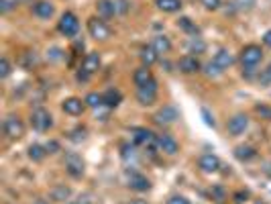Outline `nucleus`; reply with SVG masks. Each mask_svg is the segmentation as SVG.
<instances>
[{
  "label": "nucleus",
  "instance_id": "28",
  "mask_svg": "<svg viewBox=\"0 0 271 204\" xmlns=\"http://www.w3.org/2000/svg\"><path fill=\"white\" fill-rule=\"evenodd\" d=\"M177 27L182 29V31H186V33H192V35H196V33H198L196 25H194L188 17H182V19H179V21H177Z\"/></svg>",
  "mask_w": 271,
  "mask_h": 204
},
{
  "label": "nucleus",
  "instance_id": "49",
  "mask_svg": "<svg viewBox=\"0 0 271 204\" xmlns=\"http://www.w3.org/2000/svg\"><path fill=\"white\" fill-rule=\"evenodd\" d=\"M68 204H76V202H68Z\"/></svg>",
  "mask_w": 271,
  "mask_h": 204
},
{
  "label": "nucleus",
  "instance_id": "37",
  "mask_svg": "<svg viewBox=\"0 0 271 204\" xmlns=\"http://www.w3.org/2000/svg\"><path fill=\"white\" fill-rule=\"evenodd\" d=\"M129 11V0H116V13L125 15Z\"/></svg>",
  "mask_w": 271,
  "mask_h": 204
},
{
  "label": "nucleus",
  "instance_id": "39",
  "mask_svg": "<svg viewBox=\"0 0 271 204\" xmlns=\"http://www.w3.org/2000/svg\"><path fill=\"white\" fill-rule=\"evenodd\" d=\"M45 149H47V153H57L59 151V143L57 141H49V143H45Z\"/></svg>",
  "mask_w": 271,
  "mask_h": 204
},
{
  "label": "nucleus",
  "instance_id": "27",
  "mask_svg": "<svg viewBox=\"0 0 271 204\" xmlns=\"http://www.w3.org/2000/svg\"><path fill=\"white\" fill-rule=\"evenodd\" d=\"M84 102H86V106H90V108H98V106L104 104L102 94H96V92H90V94L84 98Z\"/></svg>",
  "mask_w": 271,
  "mask_h": 204
},
{
  "label": "nucleus",
  "instance_id": "36",
  "mask_svg": "<svg viewBox=\"0 0 271 204\" xmlns=\"http://www.w3.org/2000/svg\"><path fill=\"white\" fill-rule=\"evenodd\" d=\"M206 70H208L206 74H208L210 78H216V76H220V74H222V70H220V68H218L214 62H212V64H208V68H206Z\"/></svg>",
  "mask_w": 271,
  "mask_h": 204
},
{
  "label": "nucleus",
  "instance_id": "32",
  "mask_svg": "<svg viewBox=\"0 0 271 204\" xmlns=\"http://www.w3.org/2000/svg\"><path fill=\"white\" fill-rule=\"evenodd\" d=\"M19 0H0V13L3 15H9L13 9H17Z\"/></svg>",
  "mask_w": 271,
  "mask_h": 204
},
{
  "label": "nucleus",
  "instance_id": "1",
  "mask_svg": "<svg viewBox=\"0 0 271 204\" xmlns=\"http://www.w3.org/2000/svg\"><path fill=\"white\" fill-rule=\"evenodd\" d=\"M57 29H59V33L66 35V37H76L78 31H80V21L74 13H64L62 19H59Z\"/></svg>",
  "mask_w": 271,
  "mask_h": 204
},
{
  "label": "nucleus",
  "instance_id": "16",
  "mask_svg": "<svg viewBox=\"0 0 271 204\" xmlns=\"http://www.w3.org/2000/svg\"><path fill=\"white\" fill-rule=\"evenodd\" d=\"M66 167H68V171L72 173L74 178H80L82 173H84V161H82V157H78L76 153L68 155V159H66Z\"/></svg>",
  "mask_w": 271,
  "mask_h": 204
},
{
  "label": "nucleus",
  "instance_id": "22",
  "mask_svg": "<svg viewBox=\"0 0 271 204\" xmlns=\"http://www.w3.org/2000/svg\"><path fill=\"white\" fill-rule=\"evenodd\" d=\"M255 155H257V151L251 147V145H240V147L234 149V157H236L238 161H249V159H253Z\"/></svg>",
  "mask_w": 271,
  "mask_h": 204
},
{
  "label": "nucleus",
  "instance_id": "2",
  "mask_svg": "<svg viewBox=\"0 0 271 204\" xmlns=\"http://www.w3.org/2000/svg\"><path fill=\"white\" fill-rule=\"evenodd\" d=\"M261 60H263V49L259 45H247L240 51V64L249 70H253Z\"/></svg>",
  "mask_w": 271,
  "mask_h": 204
},
{
  "label": "nucleus",
  "instance_id": "23",
  "mask_svg": "<svg viewBox=\"0 0 271 204\" xmlns=\"http://www.w3.org/2000/svg\"><path fill=\"white\" fill-rule=\"evenodd\" d=\"M155 5L163 13H177L182 9V0H155Z\"/></svg>",
  "mask_w": 271,
  "mask_h": 204
},
{
  "label": "nucleus",
  "instance_id": "41",
  "mask_svg": "<svg viewBox=\"0 0 271 204\" xmlns=\"http://www.w3.org/2000/svg\"><path fill=\"white\" fill-rule=\"evenodd\" d=\"M80 82H88V78H90V72H86V70H82V72H78V76H76Z\"/></svg>",
  "mask_w": 271,
  "mask_h": 204
},
{
  "label": "nucleus",
  "instance_id": "47",
  "mask_svg": "<svg viewBox=\"0 0 271 204\" xmlns=\"http://www.w3.org/2000/svg\"><path fill=\"white\" fill-rule=\"evenodd\" d=\"M129 204H147V202H145V200H131Z\"/></svg>",
  "mask_w": 271,
  "mask_h": 204
},
{
  "label": "nucleus",
  "instance_id": "50",
  "mask_svg": "<svg viewBox=\"0 0 271 204\" xmlns=\"http://www.w3.org/2000/svg\"><path fill=\"white\" fill-rule=\"evenodd\" d=\"M84 204H88V202H84Z\"/></svg>",
  "mask_w": 271,
  "mask_h": 204
},
{
  "label": "nucleus",
  "instance_id": "14",
  "mask_svg": "<svg viewBox=\"0 0 271 204\" xmlns=\"http://www.w3.org/2000/svg\"><path fill=\"white\" fill-rule=\"evenodd\" d=\"M53 13H55V9L49 0H37V3L33 5V15L37 19H51Z\"/></svg>",
  "mask_w": 271,
  "mask_h": 204
},
{
  "label": "nucleus",
  "instance_id": "9",
  "mask_svg": "<svg viewBox=\"0 0 271 204\" xmlns=\"http://www.w3.org/2000/svg\"><path fill=\"white\" fill-rule=\"evenodd\" d=\"M62 108H64V112H66V114H70V116H80V114L86 110V102H84L82 98L72 96V98L64 100Z\"/></svg>",
  "mask_w": 271,
  "mask_h": 204
},
{
  "label": "nucleus",
  "instance_id": "38",
  "mask_svg": "<svg viewBox=\"0 0 271 204\" xmlns=\"http://www.w3.org/2000/svg\"><path fill=\"white\" fill-rule=\"evenodd\" d=\"M167 204H190V200L186 196H171L167 200Z\"/></svg>",
  "mask_w": 271,
  "mask_h": 204
},
{
  "label": "nucleus",
  "instance_id": "26",
  "mask_svg": "<svg viewBox=\"0 0 271 204\" xmlns=\"http://www.w3.org/2000/svg\"><path fill=\"white\" fill-rule=\"evenodd\" d=\"M47 155V149H45V145H31V147H29V157H31L33 161H41L43 157Z\"/></svg>",
  "mask_w": 271,
  "mask_h": 204
},
{
  "label": "nucleus",
  "instance_id": "48",
  "mask_svg": "<svg viewBox=\"0 0 271 204\" xmlns=\"http://www.w3.org/2000/svg\"><path fill=\"white\" fill-rule=\"evenodd\" d=\"M35 204H49V202H45V200H37Z\"/></svg>",
  "mask_w": 271,
  "mask_h": 204
},
{
  "label": "nucleus",
  "instance_id": "13",
  "mask_svg": "<svg viewBox=\"0 0 271 204\" xmlns=\"http://www.w3.org/2000/svg\"><path fill=\"white\" fill-rule=\"evenodd\" d=\"M133 141L137 145H153V143H157V137L149 129L139 127V129H133Z\"/></svg>",
  "mask_w": 271,
  "mask_h": 204
},
{
  "label": "nucleus",
  "instance_id": "8",
  "mask_svg": "<svg viewBox=\"0 0 271 204\" xmlns=\"http://www.w3.org/2000/svg\"><path fill=\"white\" fill-rule=\"evenodd\" d=\"M177 68H179V72H184V74H196V72H200L202 66H200L196 55H184V57H179Z\"/></svg>",
  "mask_w": 271,
  "mask_h": 204
},
{
  "label": "nucleus",
  "instance_id": "29",
  "mask_svg": "<svg viewBox=\"0 0 271 204\" xmlns=\"http://www.w3.org/2000/svg\"><path fill=\"white\" fill-rule=\"evenodd\" d=\"M70 188H66V186H55L53 190H51V198L53 200H68L70 198Z\"/></svg>",
  "mask_w": 271,
  "mask_h": 204
},
{
  "label": "nucleus",
  "instance_id": "40",
  "mask_svg": "<svg viewBox=\"0 0 271 204\" xmlns=\"http://www.w3.org/2000/svg\"><path fill=\"white\" fill-rule=\"evenodd\" d=\"M202 116H204V121H206V125H210V127H214V119H212V116H210V112L204 108L202 110Z\"/></svg>",
  "mask_w": 271,
  "mask_h": 204
},
{
  "label": "nucleus",
  "instance_id": "25",
  "mask_svg": "<svg viewBox=\"0 0 271 204\" xmlns=\"http://www.w3.org/2000/svg\"><path fill=\"white\" fill-rule=\"evenodd\" d=\"M157 57H159V53L153 49V47H145L143 51H141V62H143V66H153L155 62H157Z\"/></svg>",
  "mask_w": 271,
  "mask_h": 204
},
{
  "label": "nucleus",
  "instance_id": "7",
  "mask_svg": "<svg viewBox=\"0 0 271 204\" xmlns=\"http://www.w3.org/2000/svg\"><path fill=\"white\" fill-rule=\"evenodd\" d=\"M247 127H249V116L243 114V112H238V114L232 116V119H228V125H226L228 133H230L232 137L243 135V133L247 131Z\"/></svg>",
  "mask_w": 271,
  "mask_h": 204
},
{
  "label": "nucleus",
  "instance_id": "24",
  "mask_svg": "<svg viewBox=\"0 0 271 204\" xmlns=\"http://www.w3.org/2000/svg\"><path fill=\"white\" fill-rule=\"evenodd\" d=\"M157 53H169L171 51V41H169V37H165V35H157L155 39H153V45H151Z\"/></svg>",
  "mask_w": 271,
  "mask_h": 204
},
{
  "label": "nucleus",
  "instance_id": "46",
  "mask_svg": "<svg viewBox=\"0 0 271 204\" xmlns=\"http://www.w3.org/2000/svg\"><path fill=\"white\" fill-rule=\"evenodd\" d=\"M74 49H76V51H82V49H84V43H82V41H78V43L74 45Z\"/></svg>",
  "mask_w": 271,
  "mask_h": 204
},
{
  "label": "nucleus",
  "instance_id": "17",
  "mask_svg": "<svg viewBox=\"0 0 271 204\" xmlns=\"http://www.w3.org/2000/svg\"><path fill=\"white\" fill-rule=\"evenodd\" d=\"M151 80H153V74H151V70H149L147 66L135 70V74H133V82L137 84V88H143V86H147Z\"/></svg>",
  "mask_w": 271,
  "mask_h": 204
},
{
  "label": "nucleus",
  "instance_id": "4",
  "mask_svg": "<svg viewBox=\"0 0 271 204\" xmlns=\"http://www.w3.org/2000/svg\"><path fill=\"white\" fill-rule=\"evenodd\" d=\"M137 100H139L143 106L155 104V100H157V80H155V78L149 82L147 86H143V88H137Z\"/></svg>",
  "mask_w": 271,
  "mask_h": 204
},
{
  "label": "nucleus",
  "instance_id": "10",
  "mask_svg": "<svg viewBox=\"0 0 271 204\" xmlns=\"http://www.w3.org/2000/svg\"><path fill=\"white\" fill-rule=\"evenodd\" d=\"M198 165H200V169L206 171V173H216V171L220 169V159H218L214 153H206V155L200 157Z\"/></svg>",
  "mask_w": 271,
  "mask_h": 204
},
{
  "label": "nucleus",
  "instance_id": "11",
  "mask_svg": "<svg viewBox=\"0 0 271 204\" xmlns=\"http://www.w3.org/2000/svg\"><path fill=\"white\" fill-rule=\"evenodd\" d=\"M153 119H155V123H159V125H171V123L177 119V110H175L173 106H163V108H159V110L153 114Z\"/></svg>",
  "mask_w": 271,
  "mask_h": 204
},
{
  "label": "nucleus",
  "instance_id": "18",
  "mask_svg": "<svg viewBox=\"0 0 271 204\" xmlns=\"http://www.w3.org/2000/svg\"><path fill=\"white\" fill-rule=\"evenodd\" d=\"M212 62H214V64L224 72V70H228V68L234 64V57H232V53H230V51L220 49V51L214 55V60H212Z\"/></svg>",
  "mask_w": 271,
  "mask_h": 204
},
{
  "label": "nucleus",
  "instance_id": "21",
  "mask_svg": "<svg viewBox=\"0 0 271 204\" xmlns=\"http://www.w3.org/2000/svg\"><path fill=\"white\" fill-rule=\"evenodd\" d=\"M102 100H104V104L108 108H116L120 104V100H123V94H120L118 90H114V88H110V90H106L102 94Z\"/></svg>",
  "mask_w": 271,
  "mask_h": 204
},
{
  "label": "nucleus",
  "instance_id": "42",
  "mask_svg": "<svg viewBox=\"0 0 271 204\" xmlns=\"http://www.w3.org/2000/svg\"><path fill=\"white\" fill-rule=\"evenodd\" d=\"M263 43H265L267 47H271V29H269V31L263 35Z\"/></svg>",
  "mask_w": 271,
  "mask_h": 204
},
{
  "label": "nucleus",
  "instance_id": "33",
  "mask_svg": "<svg viewBox=\"0 0 271 204\" xmlns=\"http://www.w3.org/2000/svg\"><path fill=\"white\" fill-rule=\"evenodd\" d=\"M200 5L206 9V11H218L220 9V0H200Z\"/></svg>",
  "mask_w": 271,
  "mask_h": 204
},
{
  "label": "nucleus",
  "instance_id": "45",
  "mask_svg": "<svg viewBox=\"0 0 271 204\" xmlns=\"http://www.w3.org/2000/svg\"><path fill=\"white\" fill-rule=\"evenodd\" d=\"M265 78L271 82V64H269V66H267V70H265Z\"/></svg>",
  "mask_w": 271,
  "mask_h": 204
},
{
  "label": "nucleus",
  "instance_id": "15",
  "mask_svg": "<svg viewBox=\"0 0 271 204\" xmlns=\"http://www.w3.org/2000/svg\"><path fill=\"white\" fill-rule=\"evenodd\" d=\"M96 13L100 19H112L116 15V3L114 0H98L96 3Z\"/></svg>",
  "mask_w": 271,
  "mask_h": 204
},
{
  "label": "nucleus",
  "instance_id": "19",
  "mask_svg": "<svg viewBox=\"0 0 271 204\" xmlns=\"http://www.w3.org/2000/svg\"><path fill=\"white\" fill-rule=\"evenodd\" d=\"M129 186L133 190H137V192H147L149 188H151V182H149L143 173H133L131 180H129Z\"/></svg>",
  "mask_w": 271,
  "mask_h": 204
},
{
  "label": "nucleus",
  "instance_id": "43",
  "mask_svg": "<svg viewBox=\"0 0 271 204\" xmlns=\"http://www.w3.org/2000/svg\"><path fill=\"white\" fill-rule=\"evenodd\" d=\"M243 198H247V192H238V194H234V202H243Z\"/></svg>",
  "mask_w": 271,
  "mask_h": 204
},
{
  "label": "nucleus",
  "instance_id": "5",
  "mask_svg": "<svg viewBox=\"0 0 271 204\" xmlns=\"http://www.w3.org/2000/svg\"><path fill=\"white\" fill-rule=\"evenodd\" d=\"M31 125L37 129V131H49L53 127V116L45 110V108H37L33 110L31 114Z\"/></svg>",
  "mask_w": 271,
  "mask_h": 204
},
{
  "label": "nucleus",
  "instance_id": "12",
  "mask_svg": "<svg viewBox=\"0 0 271 204\" xmlns=\"http://www.w3.org/2000/svg\"><path fill=\"white\" fill-rule=\"evenodd\" d=\"M157 147H159L163 153H167V155H175L177 149H179V145H177V141H175L171 135H159V137H157Z\"/></svg>",
  "mask_w": 271,
  "mask_h": 204
},
{
  "label": "nucleus",
  "instance_id": "34",
  "mask_svg": "<svg viewBox=\"0 0 271 204\" xmlns=\"http://www.w3.org/2000/svg\"><path fill=\"white\" fill-rule=\"evenodd\" d=\"M9 74H11V62L7 57H3L0 60V78H9Z\"/></svg>",
  "mask_w": 271,
  "mask_h": 204
},
{
  "label": "nucleus",
  "instance_id": "35",
  "mask_svg": "<svg viewBox=\"0 0 271 204\" xmlns=\"http://www.w3.org/2000/svg\"><path fill=\"white\" fill-rule=\"evenodd\" d=\"M234 5H236L238 11H251L253 5H255V0H236Z\"/></svg>",
  "mask_w": 271,
  "mask_h": 204
},
{
  "label": "nucleus",
  "instance_id": "6",
  "mask_svg": "<svg viewBox=\"0 0 271 204\" xmlns=\"http://www.w3.org/2000/svg\"><path fill=\"white\" fill-rule=\"evenodd\" d=\"M3 129H5V135L9 139H21L23 133H25V125H23V121L19 119V116H7Z\"/></svg>",
  "mask_w": 271,
  "mask_h": 204
},
{
  "label": "nucleus",
  "instance_id": "44",
  "mask_svg": "<svg viewBox=\"0 0 271 204\" xmlns=\"http://www.w3.org/2000/svg\"><path fill=\"white\" fill-rule=\"evenodd\" d=\"M214 196H216L218 200H222V198H224V192H222V188H214Z\"/></svg>",
  "mask_w": 271,
  "mask_h": 204
},
{
  "label": "nucleus",
  "instance_id": "3",
  "mask_svg": "<svg viewBox=\"0 0 271 204\" xmlns=\"http://www.w3.org/2000/svg\"><path fill=\"white\" fill-rule=\"evenodd\" d=\"M88 33H90V37H94L96 41H106L110 37V27L104 21L94 17V19H88Z\"/></svg>",
  "mask_w": 271,
  "mask_h": 204
},
{
  "label": "nucleus",
  "instance_id": "30",
  "mask_svg": "<svg viewBox=\"0 0 271 204\" xmlns=\"http://www.w3.org/2000/svg\"><path fill=\"white\" fill-rule=\"evenodd\" d=\"M37 53L35 51H27V53H23V57H21V64L25 66V68H33V66H37Z\"/></svg>",
  "mask_w": 271,
  "mask_h": 204
},
{
  "label": "nucleus",
  "instance_id": "31",
  "mask_svg": "<svg viewBox=\"0 0 271 204\" xmlns=\"http://www.w3.org/2000/svg\"><path fill=\"white\" fill-rule=\"evenodd\" d=\"M204 49H206L204 41L200 37H192V41H190V53H204Z\"/></svg>",
  "mask_w": 271,
  "mask_h": 204
},
{
  "label": "nucleus",
  "instance_id": "20",
  "mask_svg": "<svg viewBox=\"0 0 271 204\" xmlns=\"http://www.w3.org/2000/svg\"><path fill=\"white\" fill-rule=\"evenodd\" d=\"M98 68H100V55L98 53H88L82 60V70H86L90 74H94Z\"/></svg>",
  "mask_w": 271,
  "mask_h": 204
}]
</instances>
